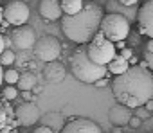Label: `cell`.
Segmentation results:
<instances>
[{
	"instance_id": "7",
	"label": "cell",
	"mask_w": 153,
	"mask_h": 133,
	"mask_svg": "<svg viewBox=\"0 0 153 133\" xmlns=\"http://www.w3.org/2000/svg\"><path fill=\"white\" fill-rule=\"evenodd\" d=\"M4 20L11 25L22 27L29 20V7L22 2V0H13L4 7Z\"/></svg>"
},
{
	"instance_id": "11",
	"label": "cell",
	"mask_w": 153,
	"mask_h": 133,
	"mask_svg": "<svg viewBox=\"0 0 153 133\" xmlns=\"http://www.w3.org/2000/svg\"><path fill=\"white\" fill-rule=\"evenodd\" d=\"M61 133H103V129H101L99 124H96L94 120L78 117V119H72V120L63 128Z\"/></svg>"
},
{
	"instance_id": "10",
	"label": "cell",
	"mask_w": 153,
	"mask_h": 133,
	"mask_svg": "<svg viewBox=\"0 0 153 133\" xmlns=\"http://www.w3.org/2000/svg\"><path fill=\"white\" fill-rule=\"evenodd\" d=\"M15 115H16V122L20 126H33L40 120V110L34 103H22L16 110H15Z\"/></svg>"
},
{
	"instance_id": "19",
	"label": "cell",
	"mask_w": 153,
	"mask_h": 133,
	"mask_svg": "<svg viewBox=\"0 0 153 133\" xmlns=\"http://www.w3.org/2000/svg\"><path fill=\"white\" fill-rule=\"evenodd\" d=\"M83 7H85L83 0H61V9H63L65 16H74V15H78Z\"/></svg>"
},
{
	"instance_id": "37",
	"label": "cell",
	"mask_w": 153,
	"mask_h": 133,
	"mask_svg": "<svg viewBox=\"0 0 153 133\" xmlns=\"http://www.w3.org/2000/svg\"><path fill=\"white\" fill-rule=\"evenodd\" d=\"M115 49H121V50H123V49H124V41H119V43L115 45Z\"/></svg>"
},
{
	"instance_id": "1",
	"label": "cell",
	"mask_w": 153,
	"mask_h": 133,
	"mask_svg": "<svg viewBox=\"0 0 153 133\" xmlns=\"http://www.w3.org/2000/svg\"><path fill=\"white\" fill-rule=\"evenodd\" d=\"M112 90L119 104L128 108L146 106V103L153 99V72L140 65L130 66L128 72L115 76Z\"/></svg>"
},
{
	"instance_id": "28",
	"label": "cell",
	"mask_w": 153,
	"mask_h": 133,
	"mask_svg": "<svg viewBox=\"0 0 153 133\" xmlns=\"http://www.w3.org/2000/svg\"><path fill=\"white\" fill-rule=\"evenodd\" d=\"M119 2H121L123 6H128V7H133V6H137V2H139V0H119Z\"/></svg>"
},
{
	"instance_id": "15",
	"label": "cell",
	"mask_w": 153,
	"mask_h": 133,
	"mask_svg": "<svg viewBox=\"0 0 153 133\" xmlns=\"http://www.w3.org/2000/svg\"><path fill=\"white\" fill-rule=\"evenodd\" d=\"M40 15L47 20H58L63 15L61 0H40Z\"/></svg>"
},
{
	"instance_id": "8",
	"label": "cell",
	"mask_w": 153,
	"mask_h": 133,
	"mask_svg": "<svg viewBox=\"0 0 153 133\" xmlns=\"http://www.w3.org/2000/svg\"><path fill=\"white\" fill-rule=\"evenodd\" d=\"M11 41H13V45H15L16 49H22V50H24V49H31V47H34L36 41H38V38H36L33 27H29V25H22V27H16V29L13 31V34H11Z\"/></svg>"
},
{
	"instance_id": "36",
	"label": "cell",
	"mask_w": 153,
	"mask_h": 133,
	"mask_svg": "<svg viewBox=\"0 0 153 133\" xmlns=\"http://www.w3.org/2000/svg\"><path fill=\"white\" fill-rule=\"evenodd\" d=\"M4 24V9H0V25Z\"/></svg>"
},
{
	"instance_id": "35",
	"label": "cell",
	"mask_w": 153,
	"mask_h": 133,
	"mask_svg": "<svg viewBox=\"0 0 153 133\" xmlns=\"http://www.w3.org/2000/svg\"><path fill=\"white\" fill-rule=\"evenodd\" d=\"M4 70H2V65H0V86H2V83H4Z\"/></svg>"
},
{
	"instance_id": "33",
	"label": "cell",
	"mask_w": 153,
	"mask_h": 133,
	"mask_svg": "<svg viewBox=\"0 0 153 133\" xmlns=\"http://www.w3.org/2000/svg\"><path fill=\"white\" fill-rule=\"evenodd\" d=\"M146 110H148V112H153V99H149V101L146 103Z\"/></svg>"
},
{
	"instance_id": "31",
	"label": "cell",
	"mask_w": 153,
	"mask_h": 133,
	"mask_svg": "<svg viewBox=\"0 0 153 133\" xmlns=\"http://www.w3.org/2000/svg\"><path fill=\"white\" fill-rule=\"evenodd\" d=\"M130 41L133 43V45H137L140 40H139V34H130Z\"/></svg>"
},
{
	"instance_id": "12",
	"label": "cell",
	"mask_w": 153,
	"mask_h": 133,
	"mask_svg": "<svg viewBox=\"0 0 153 133\" xmlns=\"http://www.w3.org/2000/svg\"><path fill=\"white\" fill-rule=\"evenodd\" d=\"M105 9L108 11V15H121V16H124L128 22L137 20V18H139V11H140L137 6H133V7L123 6V4L119 2V0H108Z\"/></svg>"
},
{
	"instance_id": "17",
	"label": "cell",
	"mask_w": 153,
	"mask_h": 133,
	"mask_svg": "<svg viewBox=\"0 0 153 133\" xmlns=\"http://www.w3.org/2000/svg\"><path fill=\"white\" fill-rule=\"evenodd\" d=\"M0 124H4V126H9V128H16L20 126L16 122V115H15V110L9 106V103L4 99L2 103H0Z\"/></svg>"
},
{
	"instance_id": "14",
	"label": "cell",
	"mask_w": 153,
	"mask_h": 133,
	"mask_svg": "<svg viewBox=\"0 0 153 133\" xmlns=\"http://www.w3.org/2000/svg\"><path fill=\"white\" fill-rule=\"evenodd\" d=\"M43 78H45L49 83H61V81H65V78H67V69H65V65L59 63V61L47 63L45 69H43Z\"/></svg>"
},
{
	"instance_id": "5",
	"label": "cell",
	"mask_w": 153,
	"mask_h": 133,
	"mask_svg": "<svg viewBox=\"0 0 153 133\" xmlns=\"http://www.w3.org/2000/svg\"><path fill=\"white\" fill-rule=\"evenodd\" d=\"M101 33L114 43L124 41L130 36V22L121 15H106L101 22Z\"/></svg>"
},
{
	"instance_id": "9",
	"label": "cell",
	"mask_w": 153,
	"mask_h": 133,
	"mask_svg": "<svg viewBox=\"0 0 153 133\" xmlns=\"http://www.w3.org/2000/svg\"><path fill=\"white\" fill-rule=\"evenodd\" d=\"M137 24H139V33L153 40V0H148L142 4Z\"/></svg>"
},
{
	"instance_id": "27",
	"label": "cell",
	"mask_w": 153,
	"mask_h": 133,
	"mask_svg": "<svg viewBox=\"0 0 153 133\" xmlns=\"http://www.w3.org/2000/svg\"><path fill=\"white\" fill-rule=\"evenodd\" d=\"M130 126H131V128H139V126H140V119H139L137 115H133L131 120H130Z\"/></svg>"
},
{
	"instance_id": "6",
	"label": "cell",
	"mask_w": 153,
	"mask_h": 133,
	"mask_svg": "<svg viewBox=\"0 0 153 133\" xmlns=\"http://www.w3.org/2000/svg\"><path fill=\"white\" fill-rule=\"evenodd\" d=\"M33 50L38 59H42L45 63H52V61H58V58L61 54V43L56 40V36H43L36 41Z\"/></svg>"
},
{
	"instance_id": "30",
	"label": "cell",
	"mask_w": 153,
	"mask_h": 133,
	"mask_svg": "<svg viewBox=\"0 0 153 133\" xmlns=\"http://www.w3.org/2000/svg\"><path fill=\"white\" fill-rule=\"evenodd\" d=\"M4 50H6V38L0 34V56L4 54Z\"/></svg>"
},
{
	"instance_id": "25",
	"label": "cell",
	"mask_w": 153,
	"mask_h": 133,
	"mask_svg": "<svg viewBox=\"0 0 153 133\" xmlns=\"http://www.w3.org/2000/svg\"><path fill=\"white\" fill-rule=\"evenodd\" d=\"M131 52H133V50H131V49H123V50H121V52H119V54H121V56H123V58H124V59H128V61H130V59H131V58H133V54H131Z\"/></svg>"
},
{
	"instance_id": "23",
	"label": "cell",
	"mask_w": 153,
	"mask_h": 133,
	"mask_svg": "<svg viewBox=\"0 0 153 133\" xmlns=\"http://www.w3.org/2000/svg\"><path fill=\"white\" fill-rule=\"evenodd\" d=\"M2 97H4L6 101H13V99H16V97H18V88H16V86H11V85H7V86L4 88V94H2Z\"/></svg>"
},
{
	"instance_id": "21",
	"label": "cell",
	"mask_w": 153,
	"mask_h": 133,
	"mask_svg": "<svg viewBox=\"0 0 153 133\" xmlns=\"http://www.w3.org/2000/svg\"><path fill=\"white\" fill-rule=\"evenodd\" d=\"M4 81H6L7 85L15 86V85H18V81H20V74H18L16 70H7V72L4 74Z\"/></svg>"
},
{
	"instance_id": "16",
	"label": "cell",
	"mask_w": 153,
	"mask_h": 133,
	"mask_svg": "<svg viewBox=\"0 0 153 133\" xmlns=\"http://www.w3.org/2000/svg\"><path fill=\"white\" fill-rule=\"evenodd\" d=\"M40 122H42V126L51 128L54 133H61L63 128L67 126V124H65V119H63V115H61L59 112H49V113H45V115L40 119Z\"/></svg>"
},
{
	"instance_id": "4",
	"label": "cell",
	"mask_w": 153,
	"mask_h": 133,
	"mask_svg": "<svg viewBox=\"0 0 153 133\" xmlns=\"http://www.w3.org/2000/svg\"><path fill=\"white\" fill-rule=\"evenodd\" d=\"M88 56H90V59L94 63L103 65V66H108L112 63V59L117 56L115 43L110 41L108 38H105V34L99 31L96 34V38L88 43Z\"/></svg>"
},
{
	"instance_id": "24",
	"label": "cell",
	"mask_w": 153,
	"mask_h": 133,
	"mask_svg": "<svg viewBox=\"0 0 153 133\" xmlns=\"http://www.w3.org/2000/svg\"><path fill=\"white\" fill-rule=\"evenodd\" d=\"M144 61L148 63V69H153V52H144Z\"/></svg>"
},
{
	"instance_id": "32",
	"label": "cell",
	"mask_w": 153,
	"mask_h": 133,
	"mask_svg": "<svg viewBox=\"0 0 153 133\" xmlns=\"http://www.w3.org/2000/svg\"><path fill=\"white\" fill-rule=\"evenodd\" d=\"M106 85H108V79H105V78L96 83V86H99V88H103V86H106Z\"/></svg>"
},
{
	"instance_id": "29",
	"label": "cell",
	"mask_w": 153,
	"mask_h": 133,
	"mask_svg": "<svg viewBox=\"0 0 153 133\" xmlns=\"http://www.w3.org/2000/svg\"><path fill=\"white\" fill-rule=\"evenodd\" d=\"M34 133H54L51 128H45V126H40V128H36L34 129Z\"/></svg>"
},
{
	"instance_id": "2",
	"label": "cell",
	"mask_w": 153,
	"mask_h": 133,
	"mask_svg": "<svg viewBox=\"0 0 153 133\" xmlns=\"http://www.w3.org/2000/svg\"><path fill=\"white\" fill-rule=\"evenodd\" d=\"M105 15H103V7H99L97 4H85V7L74 16H63L61 20V29L65 33V36L74 41V43H90L96 34L101 31V22H103Z\"/></svg>"
},
{
	"instance_id": "34",
	"label": "cell",
	"mask_w": 153,
	"mask_h": 133,
	"mask_svg": "<svg viewBox=\"0 0 153 133\" xmlns=\"http://www.w3.org/2000/svg\"><path fill=\"white\" fill-rule=\"evenodd\" d=\"M146 50H148V52H153V40H149V41L146 43Z\"/></svg>"
},
{
	"instance_id": "26",
	"label": "cell",
	"mask_w": 153,
	"mask_h": 133,
	"mask_svg": "<svg viewBox=\"0 0 153 133\" xmlns=\"http://www.w3.org/2000/svg\"><path fill=\"white\" fill-rule=\"evenodd\" d=\"M149 115H151V112H148V110H142V108H140V110L137 112V117H139L140 120H142V119H148Z\"/></svg>"
},
{
	"instance_id": "3",
	"label": "cell",
	"mask_w": 153,
	"mask_h": 133,
	"mask_svg": "<svg viewBox=\"0 0 153 133\" xmlns=\"http://www.w3.org/2000/svg\"><path fill=\"white\" fill-rule=\"evenodd\" d=\"M70 70L74 74V78L81 81V83H97L99 79H103L108 72V66L97 65L90 59L88 56V47H79L76 49L72 58H70Z\"/></svg>"
},
{
	"instance_id": "18",
	"label": "cell",
	"mask_w": 153,
	"mask_h": 133,
	"mask_svg": "<svg viewBox=\"0 0 153 133\" xmlns=\"http://www.w3.org/2000/svg\"><path fill=\"white\" fill-rule=\"evenodd\" d=\"M130 61L128 59H124L121 54H117L114 59H112V63L108 65V70L112 72V74H115V76H121V74H124V72H128V69H130Z\"/></svg>"
},
{
	"instance_id": "38",
	"label": "cell",
	"mask_w": 153,
	"mask_h": 133,
	"mask_svg": "<svg viewBox=\"0 0 153 133\" xmlns=\"http://www.w3.org/2000/svg\"><path fill=\"white\" fill-rule=\"evenodd\" d=\"M112 133H123V129H121V128H114V131H112Z\"/></svg>"
},
{
	"instance_id": "22",
	"label": "cell",
	"mask_w": 153,
	"mask_h": 133,
	"mask_svg": "<svg viewBox=\"0 0 153 133\" xmlns=\"http://www.w3.org/2000/svg\"><path fill=\"white\" fill-rule=\"evenodd\" d=\"M13 61H15V52H11V49H6L4 54L0 56V65L9 66V65H13Z\"/></svg>"
},
{
	"instance_id": "13",
	"label": "cell",
	"mask_w": 153,
	"mask_h": 133,
	"mask_svg": "<svg viewBox=\"0 0 153 133\" xmlns=\"http://www.w3.org/2000/svg\"><path fill=\"white\" fill-rule=\"evenodd\" d=\"M131 117H133L131 108H128V106H124V104H115V106H112L110 112H108V119H110V122H112L115 128H123V126L130 124Z\"/></svg>"
},
{
	"instance_id": "20",
	"label": "cell",
	"mask_w": 153,
	"mask_h": 133,
	"mask_svg": "<svg viewBox=\"0 0 153 133\" xmlns=\"http://www.w3.org/2000/svg\"><path fill=\"white\" fill-rule=\"evenodd\" d=\"M22 92H31L34 86H36V76L33 74V72H24V74H20V81H18V85H16Z\"/></svg>"
}]
</instances>
